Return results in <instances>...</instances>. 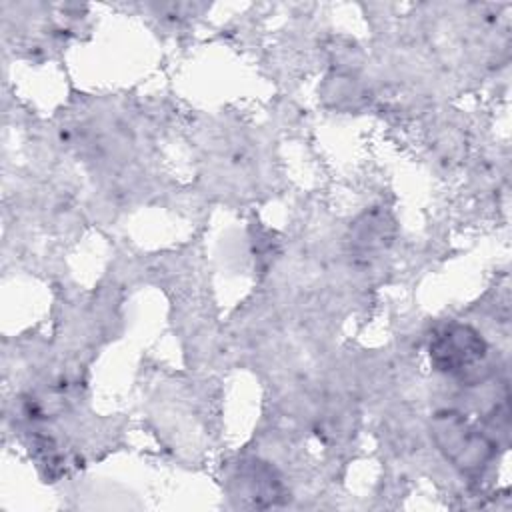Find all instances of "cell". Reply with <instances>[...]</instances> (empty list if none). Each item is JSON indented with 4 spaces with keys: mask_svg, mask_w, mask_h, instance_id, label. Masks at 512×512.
Instances as JSON below:
<instances>
[{
    "mask_svg": "<svg viewBox=\"0 0 512 512\" xmlns=\"http://www.w3.org/2000/svg\"><path fill=\"white\" fill-rule=\"evenodd\" d=\"M486 356V344L478 332L468 326H450L436 336L430 346V358L442 372L458 374L472 368Z\"/></svg>",
    "mask_w": 512,
    "mask_h": 512,
    "instance_id": "1",
    "label": "cell"
}]
</instances>
